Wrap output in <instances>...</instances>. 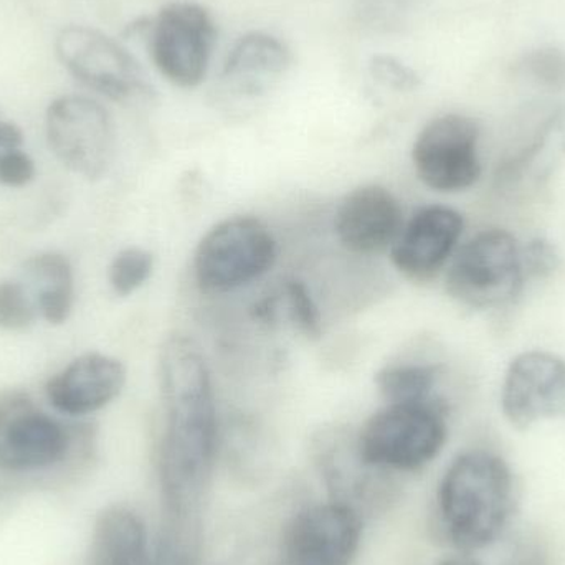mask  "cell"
<instances>
[{
  "label": "cell",
  "mask_w": 565,
  "mask_h": 565,
  "mask_svg": "<svg viewBox=\"0 0 565 565\" xmlns=\"http://www.w3.org/2000/svg\"><path fill=\"white\" fill-rule=\"evenodd\" d=\"M164 425L158 475L168 521L198 523L211 490L218 454L214 382L201 345L188 334L169 335L159 354Z\"/></svg>",
  "instance_id": "6da1fadb"
},
{
  "label": "cell",
  "mask_w": 565,
  "mask_h": 565,
  "mask_svg": "<svg viewBox=\"0 0 565 565\" xmlns=\"http://www.w3.org/2000/svg\"><path fill=\"white\" fill-rule=\"evenodd\" d=\"M516 491L510 465L487 450L451 461L437 491V516L445 540L461 553L497 543L510 526Z\"/></svg>",
  "instance_id": "7a4b0ae2"
},
{
  "label": "cell",
  "mask_w": 565,
  "mask_h": 565,
  "mask_svg": "<svg viewBox=\"0 0 565 565\" xmlns=\"http://www.w3.org/2000/svg\"><path fill=\"white\" fill-rule=\"evenodd\" d=\"M447 418L448 405L440 397L387 404L358 431L359 451L369 465L388 473L422 470L447 444Z\"/></svg>",
  "instance_id": "3957f363"
},
{
  "label": "cell",
  "mask_w": 565,
  "mask_h": 565,
  "mask_svg": "<svg viewBox=\"0 0 565 565\" xmlns=\"http://www.w3.org/2000/svg\"><path fill=\"white\" fill-rule=\"evenodd\" d=\"M526 282L520 242L503 228H487L470 238L447 271L448 295L477 311L508 308Z\"/></svg>",
  "instance_id": "277c9868"
},
{
  "label": "cell",
  "mask_w": 565,
  "mask_h": 565,
  "mask_svg": "<svg viewBox=\"0 0 565 565\" xmlns=\"http://www.w3.org/2000/svg\"><path fill=\"white\" fill-rule=\"evenodd\" d=\"M277 257V241L264 222L248 215L225 218L195 248V285L205 295L235 291L268 274Z\"/></svg>",
  "instance_id": "5b68a950"
},
{
  "label": "cell",
  "mask_w": 565,
  "mask_h": 565,
  "mask_svg": "<svg viewBox=\"0 0 565 565\" xmlns=\"http://www.w3.org/2000/svg\"><path fill=\"white\" fill-rule=\"evenodd\" d=\"M46 141L65 168L88 181H98L115 158L111 116L95 99L60 96L45 115Z\"/></svg>",
  "instance_id": "8992f818"
},
{
  "label": "cell",
  "mask_w": 565,
  "mask_h": 565,
  "mask_svg": "<svg viewBox=\"0 0 565 565\" xmlns=\"http://www.w3.org/2000/svg\"><path fill=\"white\" fill-rule=\"evenodd\" d=\"M217 42L211 13L194 2H172L149 23V46L159 72L181 88L204 82Z\"/></svg>",
  "instance_id": "52a82bcc"
},
{
  "label": "cell",
  "mask_w": 565,
  "mask_h": 565,
  "mask_svg": "<svg viewBox=\"0 0 565 565\" xmlns=\"http://www.w3.org/2000/svg\"><path fill=\"white\" fill-rule=\"evenodd\" d=\"M56 56L86 88L125 103L149 93L139 63L116 40L99 30L70 25L56 36Z\"/></svg>",
  "instance_id": "ba28073f"
},
{
  "label": "cell",
  "mask_w": 565,
  "mask_h": 565,
  "mask_svg": "<svg viewBox=\"0 0 565 565\" xmlns=\"http://www.w3.org/2000/svg\"><path fill=\"white\" fill-rule=\"evenodd\" d=\"M415 174L431 191L461 192L481 178L480 128L463 115L431 119L412 148Z\"/></svg>",
  "instance_id": "9c48e42d"
},
{
  "label": "cell",
  "mask_w": 565,
  "mask_h": 565,
  "mask_svg": "<svg viewBox=\"0 0 565 565\" xmlns=\"http://www.w3.org/2000/svg\"><path fill=\"white\" fill-rule=\"evenodd\" d=\"M311 450L332 501L348 504L364 516L394 497L392 473L372 467L362 458L358 434L349 428L341 425L321 428L312 438Z\"/></svg>",
  "instance_id": "30bf717a"
},
{
  "label": "cell",
  "mask_w": 565,
  "mask_h": 565,
  "mask_svg": "<svg viewBox=\"0 0 565 565\" xmlns=\"http://www.w3.org/2000/svg\"><path fill=\"white\" fill-rule=\"evenodd\" d=\"M68 448L65 425L40 411L26 392L0 391V468L43 470L62 461Z\"/></svg>",
  "instance_id": "8fae6325"
},
{
  "label": "cell",
  "mask_w": 565,
  "mask_h": 565,
  "mask_svg": "<svg viewBox=\"0 0 565 565\" xmlns=\"http://www.w3.org/2000/svg\"><path fill=\"white\" fill-rule=\"evenodd\" d=\"M362 516L329 501L296 513L281 541V565H352L362 541Z\"/></svg>",
  "instance_id": "7c38bea8"
},
{
  "label": "cell",
  "mask_w": 565,
  "mask_h": 565,
  "mask_svg": "<svg viewBox=\"0 0 565 565\" xmlns=\"http://www.w3.org/2000/svg\"><path fill=\"white\" fill-rule=\"evenodd\" d=\"M501 411L520 430L565 418V359L540 349L518 354L504 374Z\"/></svg>",
  "instance_id": "4fadbf2b"
},
{
  "label": "cell",
  "mask_w": 565,
  "mask_h": 565,
  "mask_svg": "<svg viewBox=\"0 0 565 565\" xmlns=\"http://www.w3.org/2000/svg\"><path fill=\"white\" fill-rule=\"evenodd\" d=\"M465 231L463 215L447 205L420 209L391 247L394 267L414 281H428L454 258Z\"/></svg>",
  "instance_id": "5bb4252c"
},
{
  "label": "cell",
  "mask_w": 565,
  "mask_h": 565,
  "mask_svg": "<svg viewBox=\"0 0 565 565\" xmlns=\"http://www.w3.org/2000/svg\"><path fill=\"white\" fill-rule=\"evenodd\" d=\"M402 227L401 202L391 189L381 184L359 185L342 199L335 211V235L352 254L374 255L392 247Z\"/></svg>",
  "instance_id": "9a60e30c"
},
{
  "label": "cell",
  "mask_w": 565,
  "mask_h": 565,
  "mask_svg": "<svg viewBox=\"0 0 565 565\" xmlns=\"http://www.w3.org/2000/svg\"><path fill=\"white\" fill-rule=\"evenodd\" d=\"M125 385L126 367L119 359L88 352L53 375L46 382L45 395L60 414L82 417L111 404Z\"/></svg>",
  "instance_id": "2e32d148"
},
{
  "label": "cell",
  "mask_w": 565,
  "mask_h": 565,
  "mask_svg": "<svg viewBox=\"0 0 565 565\" xmlns=\"http://www.w3.org/2000/svg\"><path fill=\"white\" fill-rule=\"evenodd\" d=\"M565 162V105L547 116L534 138L497 174L500 192L526 195L550 184Z\"/></svg>",
  "instance_id": "e0dca14e"
},
{
  "label": "cell",
  "mask_w": 565,
  "mask_h": 565,
  "mask_svg": "<svg viewBox=\"0 0 565 565\" xmlns=\"http://www.w3.org/2000/svg\"><path fill=\"white\" fill-rule=\"evenodd\" d=\"M89 565H152L148 530L136 511L109 507L92 534Z\"/></svg>",
  "instance_id": "ac0fdd59"
},
{
  "label": "cell",
  "mask_w": 565,
  "mask_h": 565,
  "mask_svg": "<svg viewBox=\"0 0 565 565\" xmlns=\"http://www.w3.org/2000/svg\"><path fill=\"white\" fill-rule=\"evenodd\" d=\"M291 65V53L277 36L264 32L245 35L228 55L224 79L244 93L262 92Z\"/></svg>",
  "instance_id": "d6986e66"
},
{
  "label": "cell",
  "mask_w": 565,
  "mask_h": 565,
  "mask_svg": "<svg viewBox=\"0 0 565 565\" xmlns=\"http://www.w3.org/2000/svg\"><path fill=\"white\" fill-rule=\"evenodd\" d=\"M33 280L40 282L36 308L50 324H63L72 315L75 301L73 268L65 255L45 252L25 264Z\"/></svg>",
  "instance_id": "ffe728a7"
},
{
  "label": "cell",
  "mask_w": 565,
  "mask_h": 565,
  "mask_svg": "<svg viewBox=\"0 0 565 565\" xmlns=\"http://www.w3.org/2000/svg\"><path fill=\"white\" fill-rule=\"evenodd\" d=\"M440 365L430 362L401 361L384 365L375 374V387L387 404L427 402L438 398L435 395L440 382Z\"/></svg>",
  "instance_id": "44dd1931"
},
{
  "label": "cell",
  "mask_w": 565,
  "mask_h": 565,
  "mask_svg": "<svg viewBox=\"0 0 565 565\" xmlns=\"http://www.w3.org/2000/svg\"><path fill=\"white\" fill-rule=\"evenodd\" d=\"M154 271V255L141 247H128L119 252L109 265L108 280L118 296L138 291Z\"/></svg>",
  "instance_id": "7402d4cb"
},
{
  "label": "cell",
  "mask_w": 565,
  "mask_h": 565,
  "mask_svg": "<svg viewBox=\"0 0 565 565\" xmlns=\"http://www.w3.org/2000/svg\"><path fill=\"white\" fill-rule=\"evenodd\" d=\"M516 72L547 92L565 89V52L556 46L531 50L518 63Z\"/></svg>",
  "instance_id": "603a6c76"
},
{
  "label": "cell",
  "mask_w": 565,
  "mask_h": 565,
  "mask_svg": "<svg viewBox=\"0 0 565 565\" xmlns=\"http://www.w3.org/2000/svg\"><path fill=\"white\" fill-rule=\"evenodd\" d=\"M36 302L17 281L0 282V329L2 331H26L36 321Z\"/></svg>",
  "instance_id": "cb8c5ba5"
},
{
  "label": "cell",
  "mask_w": 565,
  "mask_h": 565,
  "mask_svg": "<svg viewBox=\"0 0 565 565\" xmlns=\"http://www.w3.org/2000/svg\"><path fill=\"white\" fill-rule=\"evenodd\" d=\"M285 305L295 328L308 339H319L322 334V319L318 305L312 299L308 286L299 280H289L285 286Z\"/></svg>",
  "instance_id": "d4e9b609"
},
{
  "label": "cell",
  "mask_w": 565,
  "mask_h": 565,
  "mask_svg": "<svg viewBox=\"0 0 565 565\" xmlns=\"http://www.w3.org/2000/svg\"><path fill=\"white\" fill-rule=\"evenodd\" d=\"M524 275L526 280H544L559 268L561 254L556 245L547 238L537 237L521 245Z\"/></svg>",
  "instance_id": "484cf974"
},
{
  "label": "cell",
  "mask_w": 565,
  "mask_h": 565,
  "mask_svg": "<svg viewBox=\"0 0 565 565\" xmlns=\"http://www.w3.org/2000/svg\"><path fill=\"white\" fill-rule=\"evenodd\" d=\"M371 72L379 82L398 89V92L417 88L418 83H420L417 73L404 63L398 62L394 56H374L371 63Z\"/></svg>",
  "instance_id": "4316f807"
},
{
  "label": "cell",
  "mask_w": 565,
  "mask_h": 565,
  "mask_svg": "<svg viewBox=\"0 0 565 565\" xmlns=\"http://www.w3.org/2000/svg\"><path fill=\"white\" fill-rule=\"evenodd\" d=\"M35 178V162L22 149H13L0 156V184L23 188Z\"/></svg>",
  "instance_id": "83f0119b"
},
{
  "label": "cell",
  "mask_w": 565,
  "mask_h": 565,
  "mask_svg": "<svg viewBox=\"0 0 565 565\" xmlns=\"http://www.w3.org/2000/svg\"><path fill=\"white\" fill-rule=\"evenodd\" d=\"M507 565H547L546 554L534 544H526L511 556Z\"/></svg>",
  "instance_id": "f1b7e54d"
},
{
  "label": "cell",
  "mask_w": 565,
  "mask_h": 565,
  "mask_svg": "<svg viewBox=\"0 0 565 565\" xmlns=\"http://www.w3.org/2000/svg\"><path fill=\"white\" fill-rule=\"evenodd\" d=\"M23 142L22 129L13 122L0 121V156L20 149Z\"/></svg>",
  "instance_id": "f546056e"
},
{
  "label": "cell",
  "mask_w": 565,
  "mask_h": 565,
  "mask_svg": "<svg viewBox=\"0 0 565 565\" xmlns=\"http://www.w3.org/2000/svg\"><path fill=\"white\" fill-rule=\"evenodd\" d=\"M437 565H481L473 557L468 556H455L448 557V559L440 561Z\"/></svg>",
  "instance_id": "4dcf8cb0"
}]
</instances>
